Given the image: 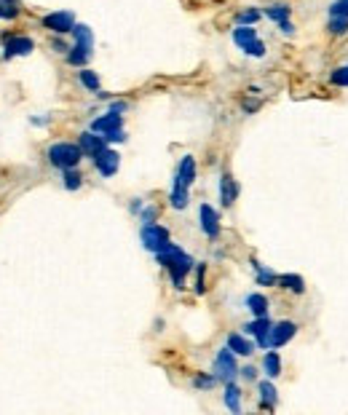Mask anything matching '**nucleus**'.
<instances>
[{
  "label": "nucleus",
  "instance_id": "f257e3e1",
  "mask_svg": "<svg viewBox=\"0 0 348 415\" xmlns=\"http://www.w3.org/2000/svg\"><path fill=\"white\" fill-rule=\"evenodd\" d=\"M158 263L169 270V276H172V284L177 287V290H183L185 287V276H187V270L193 268V257L190 255H185L183 249L177 247V244H172L169 241V247H164L158 255Z\"/></svg>",
  "mask_w": 348,
  "mask_h": 415
},
{
  "label": "nucleus",
  "instance_id": "f03ea898",
  "mask_svg": "<svg viewBox=\"0 0 348 415\" xmlns=\"http://www.w3.org/2000/svg\"><path fill=\"white\" fill-rule=\"evenodd\" d=\"M233 43L244 51L246 57H255V59H260V57H266V43L263 38L257 35V30L252 27V24H236V30H233Z\"/></svg>",
  "mask_w": 348,
  "mask_h": 415
},
{
  "label": "nucleus",
  "instance_id": "7ed1b4c3",
  "mask_svg": "<svg viewBox=\"0 0 348 415\" xmlns=\"http://www.w3.org/2000/svg\"><path fill=\"white\" fill-rule=\"evenodd\" d=\"M81 158H83V150L81 145H75V142H57V145L48 147V161H51V166H59L62 172L78 166Z\"/></svg>",
  "mask_w": 348,
  "mask_h": 415
},
{
  "label": "nucleus",
  "instance_id": "20e7f679",
  "mask_svg": "<svg viewBox=\"0 0 348 415\" xmlns=\"http://www.w3.org/2000/svg\"><path fill=\"white\" fill-rule=\"evenodd\" d=\"M263 17L271 19L279 30H282V35H295V24H292V6L284 3V0H279V3H268L266 11H263Z\"/></svg>",
  "mask_w": 348,
  "mask_h": 415
},
{
  "label": "nucleus",
  "instance_id": "39448f33",
  "mask_svg": "<svg viewBox=\"0 0 348 415\" xmlns=\"http://www.w3.org/2000/svg\"><path fill=\"white\" fill-rule=\"evenodd\" d=\"M140 239H143V247L153 255H158L164 247H169V230L158 223H143Z\"/></svg>",
  "mask_w": 348,
  "mask_h": 415
},
{
  "label": "nucleus",
  "instance_id": "423d86ee",
  "mask_svg": "<svg viewBox=\"0 0 348 415\" xmlns=\"http://www.w3.org/2000/svg\"><path fill=\"white\" fill-rule=\"evenodd\" d=\"M75 24H78V21L73 17V11H51V14L43 17V27H46L48 33H54V35H67V33H73Z\"/></svg>",
  "mask_w": 348,
  "mask_h": 415
},
{
  "label": "nucleus",
  "instance_id": "0eeeda50",
  "mask_svg": "<svg viewBox=\"0 0 348 415\" xmlns=\"http://www.w3.org/2000/svg\"><path fill=\"white\" fill-rule=\"evenodd\" d=\"M214 375H217V380H236V375H239V365H236V356L230 349H223V351H217L214 356Z\"/></svg>",
  "mask_w": 348,
  "mask_h": 415
},
{
  "label": "nucleus",
  "instance_id": "6e6552de",
  "mask_svg": "<svg viewBox=\"0 0 348 415\" xmlns=\"http://www.w3.org/2000/svg\"><path fill=\"white\" fill-rule=\"evenodd\" d=\"M6 51H3V59H14V57H27L35 51V41L27 38V35H6Z\"/></svg>",
  "mask_w": 348,
  "mask_h": 415
},
{
  "label": "nucleus",
  "instance_id": "1a4fd4ad",
  "mask_svg": "<svg viewBox=\"0 0 348 415\" xmlns=\"http://www.w3.org/2000/svg\"><path fill=\"white\" fill-rule=\"evenodd\" d=\"M297 332V324L295 322H276L271 332H268V349H282L284 343H289Z\"/></svg>",
  "mask_w": 348,
  "mask_h": 415
},
{
  "label": "nucleus",
  "instance_id": "9d476101",
  "mask_svg": "<svg viewBox=\"0 0 348 415\" xmlns=\"http://www.w3.org/2000/svg\"><path fill=\"white\" fill-rule=\"evenodd\" d=\"M94 166H97V172H100L102 177H113V174L118 172V166H121V156H118L116 150L104 147L100 156H94Z\"/></svg>",
  "mask_w": 348,
  "mask_h": 415
},
{
  "label": "nucleus",
  "instance_id": "9b49d317",
  "mask_svg": "<svg viewBox=\"0 0 348 415\" xmlns=\"http://www.w3.org/2000/svg\"><path fill=\"white\" fill-rule=\"evenodd\" d=\"M196 180V158L193 156H185L180 166H177V174H174V187H183V190H190Z\"/></svg>",
  "mask_w": 348,
  "mask_h": 415
},
{
  "label": "nucleus",
  "instance_id": "f8f14e48",
  "mask_svg": "<svg viewBox=\"0 0 348 415\" xmlns=\"http://www.w3.org/2000/svg\"><path fill=\"white\" fill-rule=\"evenodd\" d=\"M199 223H201V230H204L209 239H217V236H220V217H217L214 207L201 204V207H199Z\"/></svg>",
  "mask_w": 348,
  "mask_h": 415
},
{
  "label": "nucleus",
  "instance_id": "ddd939ff",
  "mask_svg": "<svg viewBox=\"0 0 348 415\" xmlns=\"http://www.w3.org/2000/svg\"><path fill=\"white\" fill-rule=\"evenodd\" d=\"M271 319L268 316H257L255 322H249V324H244V332L246 335H252L255 340H257V346L260 349H268V332H271Z\"/></svg>",
  "mask_w": 348,
  "mask_h": 415
},
{
  "label": "nucleus",
  "instance_id": "4468645a",
  "mask_svg": "<svg viewBox=\"0 0 348 415\" xmlns=\"http://www.w3.org/2000/svg\"><path fill=\"white\" fill-rule=\"evenodd\" d=\"M78 145H81V150L86 153V156H100L104 147H107V140L104 137H100L97 131H83L81 140H78Z\"/></svg>",
  "mask_w": 348,
  "mask_h": 415
},
{
  "label": "nucleus",
  "instance_id": "2eb2a0df",
  "mask_svg": "<svg viewBox=\"0 0 348 415\" xmlns=\"http://www.w3.org/2000/svg\"><path fill=\"white\" fill-rule=\"evenodd\" d=\"M123 126V118H121V113H104V116H100L94 124H91V131H97V134H110V131H116V129H121Z\"/></svg>",
  "mask_w": 348,
  "mask_h": 415
},
{
  "label": "nucleus",
  "instance_id": "dca6fc26",
  "mask_svg": "<svg viewBox=\"0 0 348 415\" xmlns=\"http://www.w3.org/2000/svg\"><path fill=\"white\" fill-rule=\"evenodd\" d=\"M236 199H239V183L226 172L220 177V201H223V207H233Z\"/></svg>",
  "mask_w": 348,
  "mask_h": 415
},
{
  "label": "nucleus",
  "instance_id": "f3484780",
  "mask_svg": "<svg viewBox=\"0 0 348 415\" xmlns=\"http://www.w3.org/2000/svg\"><path fill=\"white\" fill-rule=\"evenodd\" d=\"M70 35H73V46L83 48L86 54H91V51H94V33H91L86 24H75Z\"/></svg>",
  "mask_w": 348,
  "mask_h": 415
},
{
  "label": "nucleus",
  "instance_id": "a211bd4d",
  "mask_svg": "<svg viewBox=\"0 0 348 415\" xmlns=\"http://www.w3.org/2000/svg\"><path fill=\"white\" fill-rule=\"evenodd\" d=\"M228 349L233 353H239V356H252L255 353V343H249L244 335L233 332V335H228Z\"/></svg>",
  "mask_w": 348,
  "mask_h": 415
},
{
  "label": "nucleus",
  "instance_id": "6ab92c4d",
  "mask_svg": "<svg viewBox=\"0 0 348 415\" xmlns=\"http://www.w3.org/2000/svg\"><path fill=\"white\" fill-rule=\"evenodd\" d=\"M276 284H282V290L295 292V295H303V292H306V282H303V276H297V273H284V276H279Z\"/></svg>",
  "mask_w": 348,
  "mask_h": 415
},
{
  "label": "nucleus",
  "instance_id": "aec40b11",
  "mask_svg": "<svg viewBox=\"0 0 348 415\" xmlns=\"http://www.w3.org/2000/svg\"><path fill=\"white\" fill-rule=\"evenodd\" d=\"M246 308L255 313V316H268V297L260 295V292L246 295Z\"/></svg>",
  "mask_w": 348,
  "mask_h": 415
},
{
  "label": "nucleus",
  "instance_id": "412c9836",
  "mask_svg": "<svg viewBox=\"0 0 348 415\" xmlns=\"http://www.w3.org/2000/svg\"><path fill=\"white\" fill-rule=\"evenodd\" d=\"M226 405L230 413H241V389L233 380L226 383Z\"/></svg>",
  "mask_w": 348,
  "mask_h": 415
},
{
  "label": "nucleus",
  "instance_id": "4be33fe9",
  "mask_svg": "<svg viewBox=\"0 0 348 415\" xmlns=\"http://www.w3.org/2000/svg\"><path fill=\"white\" fill-rule=\"evenodd\" d=\"M257 391H260V405H263V407H276L279 394H276V386H273L271 380H263V383L257 386Z\"/></svg>",
  "mask_w": 348,
  "mask_h": 415
},
{
  "label": "nucleus",
  "instance_id": "5701e85b",
  "mask_svg": "<svg viewBox=\"0 0 348 415\" xmlns=\"http://www.w3.org/2000/svg\"><path fill=\"white\" fill-rule=\"evenodd\" d=\"M263 370H266L268 378H279L282 375V359H279V353L273 351V349L263 356Z\"/></svg>",
  "mask_w": 348,
  "mask_h": 415
},
{
  "label": "nucleus",
  "instance_id": "b1692460",
  "mask_svg": "<svg viewBox=\"0 0 348 415\" xmlns=\"http://www.w3.org/2000/svg\"><path fill=\"white\" fill-rule=\"evenodd\" d=\"M263 19V11L260 8H255V6H249V8H241L239 14H236V24H257V21Z\"/></svg>",
  "mask_w": 348,
  "mask_h": 415
},
{
  "label": "nucleus",
  "instance_id": "393cba45",
  "mask_svg": "<svg viewBox=\"0 0 348 415\" xmlns=\"http://www.w3.org/2000/svg\"><path fill=\"white\" fill-rule=\"evenodd\" d=\"M327 33H329V35H335V38H343V35H348V17H329Z\"/></svg>",
  "mask_w": 348,
  "mask_h": 415
},
{
  "label": "nucleus",
  "instance_id": "a878e982",
  "mask_svg": "<svg viewBox=\"0 0 348 415\" xmlns=\"http://www.w3.org/2000/svg\"><path fill=\"white\" fill-rule=\"evenodd\" d=\"M21 14L19 0H0V19H17Z\"/></svg>",
  "mask_w": 348,
  "mask_h": 415
},
{
  "label": "nucleus",
  "instance_id": "bb28decb",
  "mask_svg": "<svg viewBox=\"0 0 348 415\" xmlns=\"http://www.w3.org/2000/svg\"><path fill=\"white\" fill-rule=\"evenodd\" d=\"M78 81H81L83 89H89V91H100V75H97L94 70H86V67H81V73H78Z\"/></svg>",
  "mask_w": 348,
  "mask_h": 415
},
{
  "label": "nucleus",
  "instance_id": "cd10ccee",
  "mask_svg": "<svg viewBox=\"0 0 348 415\" xmlns=\"http://www.w3.org/2000/svg\"><path fill=\"white\" fill-rule=\"evenodd\" d=\"M83 185V177H81V172L73 166V169H64V187L67 190H78V187Z\"/></svg>",
  "mask_w": 348,
  "mask_h": 415
},
{
  "label": "nucleus",
  "instance_id": "c85d7f7f",
  "mask_svg": "<svg viewBox=\"0 0 348 415\" xmlns=\"http://www.w3.org/2000/svg\"><path fill=\"white\" fill-rule=\"evenodd\" d=\"M329 81L335 83V86H340V89H348V64L335 67V70H332V75H329Z\"/></svg>",
  "mask_w": 348,
  "mask_h": 415
},
{
  "label": "nucleus",
  "instance_id": "c756f323",
  "mask_svg": "<svg viewBox=\"0 0 348 415\" xmlns=\"http://www.w3.org/2000/svg\"><path fill=\"white\" fill-rule=\"evenodd\" d=\"M255 270H257V282H260V284H276V282H279V276H276L273 270L263 268L260 263H255Z\"/></svg>",
  "mask_w": 348,
  "mask_h": 415
},
{
  "label": "nucleus",
  "instance_id": "7c9ffc66",
  "mask_svg": "<svg viewBox=\"0 0 348 415\" xmlns=\"http://www.w3.org/2000/svg\"><path fill=\"white\" fill-rule=\"evenodd\" d=\"M329 17H348V0H332L329 3Z\"/></svg>",
  "mask_w": 348,
  "mask_h": 415
},
{
  "label": "nucleus",
  "instance_id": "2f4dec72",
  "mask_svg": "<svg viewBox=\"0 0 348 415\" xmlns=\"http://www.w3.org/2000/svg\"><path fill=\"white\" fill-rule=\"evenodd\" d=\"M214 380H217V375H199V378L193 380V386H196V389H212Z\"/></svg>",
  "mask_w": 348,
  "mask_h": 415
},
{
  "label": "nucleus",
  "instance_id": "473e14b6",
  "mask_svg": "<svg viewBox=\"0 0 348 415\" xmlns=\"http://www.w3.org/2000/svg\"><path fill=\"white\" fill-rule=\"evenodd\" d=\"M104 140H107V142H123V140H126V131H123V129H116V131L104 134Z\"/></svg>",
  "mask_w": 348,
  "mask_h": 415
},
{
  "label": "nucleus",
  "instance_id": "72a5a7b5",
  "mask_svg": "<svg viewBox=\"0 0 348 415\" xmlns=\"http://www.w3.org/2000/svg\"><path fill=\"white\" fill-rule=\"evenodd\" d=\"M140 217H143V223H153V220H156V209L153 207L143 209V214H140Z\"/></svg>",
  "mask_w": 348,
  "mask_h": 415
},
{
  "label": "nucleus",
  "instance_id": "f704fd0d",
  "mask_svg": "<svg viewBox=\"0 0 348 415\" xmlns=\"http://www.w3.org/2000/svg\"><path fill=\"white\" fill-rule=\"evenodd\" d=\"M239 375H244V380H255V378H257V370H255V367H244V370H239Z\"/></svg>",
  "mask_w": 348,
  "mask_h": 415
},
{
  "label": "nucleus",
  "instance_id": "c9c22d12",
  "mask_svg": "<svg viewBox=\"0 0 348 415\" xmlns=\"http://www.w3.org/2000/svg\"><path fill=\"white\" fill-rule=\"evenodd\" d=\"M51 48H57V51H62V54H67V51H70V46H67L64 41H59V38L51 43Z\"/></svg>",
  "mask_w": 348,
  "mask_h": 415
},
{
  "label": "nucleus",
  "instance_id": "e433bc0d",
  "mask_svg": "<svg viewBox=\"0 0 348 415\" xmlns=\"http://www.w3.org/2000/svg\"><path fill=\"white\" fill-rule=\"evenodd\" d=\"M126 107H129L126 102H113V104H110V110H113V113H123Z\"/></svg>",
  "mask_w": 348,
  "mask_h": 415
}]
</instances>
